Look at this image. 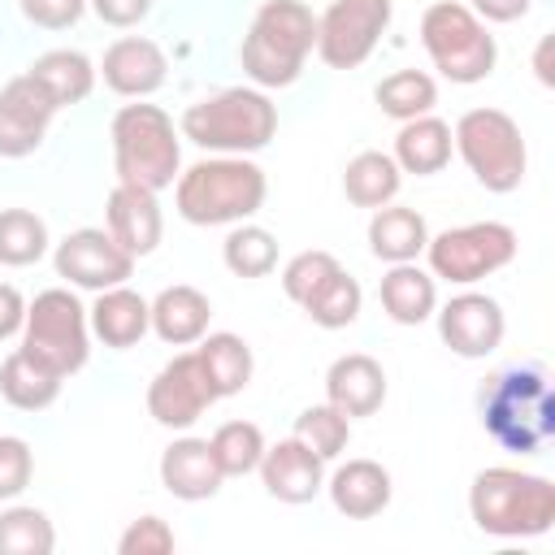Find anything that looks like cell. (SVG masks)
Masks as SVG:
<instances>
[{
	"mask_svg": "<svg viewBox=\"0 0 555 555\" xmlns=\"http://www.w3.org/2000/svg\"><path fill=\"white\" fill-rule=\"evenodd\" d=\"M56 529L39 507L0 512V555H52Z\"/></svg>",
	"mask_w": 555,
	"mask_h": 555,
	"instance_id": "d590c367",
	"label": "cell"
},
{
	"mask_svg": "<svg viewBox=\"0 0 555 555\" xmlns=\"http://www.w3.org/2000/svg\"><path fill=\"white\" fill-rule=\"evenodd\" d=\"M35 477V455L26 447V438L0 434V503L17 499Z\"/></svg>",
	"mask_w": 555,
	"mask_h": 555,
	"instance_id": "f35d334b",
	"label": "cell"
},
{
	"mask_svg": "<svg viewBox=\"0 0 555 555\" xmlns=\"http://www.w3.org/2000/svg\"><path fill=\"white\" fill-rule=\"evenodd\" d=\"M451 126L442 117H412L403 121V130L395 134V165L403 173H416V178H429V173H442L447 160H451Z\"/></svg>",
	"mask_w": 555,
	"mask_h": 555,
	"instance_id": "d4e9b609",
	"label": "cell"
},
{
	"mask_svg": "<svg viewBox=\"0 0 555 555\" xmlns=\"http://www.w3.org/2000/svg\"><path fill=\"white\" fill-rule=\"evenodd\" d=\"M468 512L481 533L538 538L555 525V486L520 468H481L468 486Z\"/></svg>",
	"mask_w": 555,
	"mask_h": 555,
	"instance_id": "3957f363",
	"label": "cell"
},
{
	"mask_svg": "<svg viewBox=\"0 0 555 555\" xmlns=\"http://www.w3.org/2000/svg\"><path fill=\"white\" fill-rule=\"evenodd\" d=\"M382 308H386V317L390 321H399V325H421V321H429L434 317V308H438V286H434V278L425 273V269H416L412 260L408 264H390V273L382 278Z\"/></svg>",
	"mask_w": 555,
	"mask_h": 555,
	"instance_id": "484cf974",
	"label": "cell"
},
{
	"mask_svg": "<svg viewBox=\"0 0 555 555\" xmlns=\"http://www.w3.org/2000/svg\"><path fill=\"white\" fill-rule=\"evenodd\" d=\"M264 195H269L264 169L247 156L195 160L186 173H178V186H173V204L191 225L247 221L251 212H260Z\"/></svg>",
	"mask_w": 555,
	"mask_h": 555,
	"instance_id": "7a4b0ae2",
	"label": "cell"
},
{
	"mask_svg": "<svg viewBox=\"0 0 555 555\" xmlns=\"http://www.w3.org/2000/svg\"><path fill=\"white\" fill-rule=\"evenodd\" d=\"M195 360L217 399L238 395L251 382V347L238 334H204L195 347Z\"/></svg>",
	"mask_w": 555,
	"mask_h": 555,
	"instance_id": "4316f807",
	"label": "cell"
},
{
	"mask_svg": "<svg viewBox=\"0 0 555 555\" xmlns=\"http://www.w3.org/2000/svg\"><path fill=\"white\" fill-rule=\"evenodd\" d=\"M43 251H48L43 217H35L30 208H4L0 212V264L26 269V264L43 260Z\"/></svg>",
	"mask_w": 555,
	"mask_h": 555,
	"instance_id": "836d02e7",
	"label": "cell"
},
{
	"mask_svg": "<svg viewBox=\"0 0 555 555\" xmlns=\"http://www.w3.org/2000/svg\"><path fill=\"white\" fill-rule=\"evenodd\" d=\"M529 4L533 0H473V13L481 22H516L529 13Z\"/></svg>",
	"mask_w": 555,
	"mask_h": 555,
	"instance_id": "ee69618b",
	"label": "cell"
},
{
	"mask_svg": "<svg viewBox=\"0 0 555 555\" xmlns=\"http://www.w3.org/2000/svg\"><path fill=\"white\" fill-rule=\"evenodd\" d=\"M425 256H429L434 278L473 286V282H481V278H490L516 260V230L503 221L455 225V230H442L438 238H429Z\"/></svg>",
	"mask_w": 555,
	"mask_h": 555,
	"instance_id": "30bf717a",
	"label": "cell"
},
{
	"mask_svg": "<svg viewBox=\"0 0 555 555\" xmlns=\"http://www.w3.org/2000/svg\"><path fill=\"white\" fill-rule=\"evenodd\" d=\"M451 139H455L464 165L473 169V178L486 191L507 195V191L520 186L529 152H525V139H520V126L503 108H468L455 121Z\"/></svg>",
	"mask_w": 555,
	"mask_h": 555,
	"instance_id": "ba28073f",
	"label": "cell"
},
{
	"mask_svg": "<svg viewBox=\"0 0 555 555\" xmlns=\"http://www.w3.org/2000/svg\"><path fill=\"white\" fill-rule=\"evenodd\" d=\"M212 403H217V395H212V386H208V377H204L195 351L173 356V360L152 377V386H147V412H152V421L165 425V429H191Z\"/></svg>",
	"mask_w": 555,
	"mask_h": 555,
	"instance_id": "5bb4252c",
	"label": "cell"
},
{
	"mask_svg": "<svg viewBox=\"0 0 555 555\" xmlns=\"http://www.w3.org/2000/svg\"><path fill=\"white\" fill-rule=\"evenodd\" d=\"M91 9H95V17L100 22H108V26H139L143 17H147V9H152V0H91Z\"/></svg>",
	"mask_w": 555,
	"mask_h": 555,
	"instance_id": "b9f144b4",
	"label": "cell"
},
{
	"mask_svg": "<svg viewBox=\"0 0 555 555\" xmlns=\"http://www.w3.org/2000/svg\"><path fill=\"white\" fill-rule=\"evenodd\" d=\"M61 382H65V377H56L52 369H43V364H39L35 356H26L22 347H17L13 356H4V364H0V395H4L13 408H22V412L52 408L56 395H61Z\"/></svg>",
	"mask_w": 555,
	"mask_h": 555,
	"instance_id": "83f0119b",
	"label": "cell"
},
{
	"mask_svg": "<svg viewBox=\"0 0 555 555\" xmlns=\"http://www.w3.org/2000/svg\"><path fill=\"white\" fill-rule=\"evenodd\" d=\"M373 95H377V104H382L386 117L412 121V117H425L438 104V82L425 69H395L390 78L377 82Z\"/></svg>",
	"mask_w": 555,
	"mask_h": 555,
	"instance_id": "4dcf8cb0",
	"label": "cell"
},
{
	"mask_svg": "<svg viewBox=\"0 0 555 555\" xmlns=\"http://www.w3.org/2000/svg\"><path fill=\"white\" fill-rule=\"evenodd\" d=\"M26 325V299L17 286L0 282V338H13Z\"/></svg>",
	"mask_w": 555,
	"mask_h": 555,
	"instance_id": "7bdbcfd3",
	"label": "cell"
},
{
	"mask_svg": "<svg viewBox=\"0 0 555 555\" xmlns=\"http://www.w3.org/2000/svg\"><path fill=\"white\" fill-rule=\"evenodd\" d=\"M56 273L82 291H108L121 286L134 273V256L117 247V238L108 230H74L56 243Z\"/></svg>",
	"mask_w": 555,
	"mask_h": 555,
	"instance_id": "4fadbf2b",
	"label": "cell"
},
{
	"mask_svg": "<svg viewBox=\"0 0 555 555\" xmlns=\"http://www.w3.org/2000/svg\"><path fill=\"white\" fill-rule=\"evenodd\" d=\"M121 555H169L173 551V529L160 516H139L121 538H117Z\"/></svg>",
	"mask_w": 555,
	"mask_h": 555,
	"instance_id": "ab89813d",
	"label": "cell"
},
{
	"mask_svg": "<svg viewBox=\"0 0 555 555\" xmlns=\"http://www.w3.org/2000/svg\"><path fill=\"white\" fill-rule=\"evenodd\" d=\"M221 468L208 451V438H173L165 451H160V486L173 494V499H186V503H199V499H212L221 490Z\"/></svg>",
	"mask_w": 555,
	"mask_h": 555,
	"instance_id": "ffe728a7",
	"label": "cell"
},
{
	"mask_svg": "<svg viewBox=\"0 0 555 555\" xmlns=\"http://www.w3.org/2000/svg\"><path fill=\"white\" fill-rule=\"evenodd\" d=\"M208 321H212V304L204 291L178 282V286H165L156 299H152V330L160 334V343L169 347H191L208 334Z\"/></svg>",
	"mask_w": 555,
	"mask_h": 555,
	"instance_id": "7402d4cb",
	"label": "cell"
},
{
	"mask_svg": "<svg viewBox=\"0 0 555 555\" xmlns=\"http://www.w3.org/2000/svg\"><path fill=\"white\" fill-rule=\"evenodd\" d=\"M325 399L343 416H373L386 403V369L364 351L338 356L325 373Z\"/></svg>",
	"mask_w": 555,
	"mask_h": 555,
	"instance_id": "d6986e66",
	"label": "cell"
},
{
	"mask_svg": "<svg viewBox=\"0 0 555 555\" xmlns=\"http://www.w3.org/2000/svg\"><path fill=\"white\" fill-rule=\"evenodd\" d=\"M429 243V225L416 208H403V204H382L373 208V221H369V251L377 260H390V264H408L425 251Z\"/></svg>",
	"mask_w": 555,
	"mask_h": 555,
	"instance_id": "cb8c5ba5",
	"label": "cell"
},
{
	"mask_svg": "<svg viewBox=\"0 0 555 555\" xmlns=\"http://www.w3.org/2000/svg\"><path fill=\"white\" fill-rule=\"evenodd\" d=\"M295 438L304 447H312L321 460H334L347 451V438H351V416H343L334 403H312L295 416Z\"/></svg>",
	"mask_w": 555,
	"mask_h": 555,
	"instance_id": "8d00e7d4",
	"label": "cell"
},
{
	"mask_svg": "<svg viewBox=\"0 0 555 555\" xmlns=\"http://www.w3.org/2000/svg\"><path fill=\"white\" fill-rule=\"evenodd\" d=\"M108 234L117 238L121 251H130L134 260L156 251L160 234H165V217H160V204H156V191H143V186H126L117 182L108 191Z\"/></svg>",
	"mask_w": 555,
	"mask_h": 555,
	"instance_id": "ac0fdd59",
	"label": "cell"
},
{
	"mask_svg": "<svg viewBox=\"0 0 555 555\" xmlns=\"http://www.w3.org/2000/svg\"><path fill=\"white\" fill-rule=\"evenodd\" d=\"M22 351L35 356L56 377H69L87 364V351H91L87 312L65 286L35 295V304L26 308V325H22Z\"/></svg>",
	"mask_w": 555,
	"mask_h": 555,
	"instance_id": "9c48e42d",
	"label": "cell"
},
{
	"mask_svg": "<svg viewBox=\"0 0 555 555\" xmlns=\"http://www.w3.org/2000/svg\"><path fill=\"white\" fill-rule=\"evenodd\" d=\"M91 330L104 347H134L152 330V304L139 291H130L126 282L108 286V291H100V299L91 308Z\"/></svg>",
	"mask_w": 555,
	"mask_h": 555,
	"instance_id": "603a6c76",
	"label": "cell"
},
{
	"mask_svg": "<svg viewBox=\"0 0 555 555\" xmlns=\"http://www.w3.org/2000/svg\"><path fill=\"white\" fill-rule=\"evenodd\" d=\"M421 43L434 61V69L451 82H481L494 69V35L486 22L455 0H438L421 13Z\"/></svg>",
	"mask_w": 555,
	"mask_h": 555,
	"instance_id": "52a82bcc",
	"label": "cell"
},
{
	"mask_svg": "<svg viewBox=\"0 0 555 555\" xmlns=\"http://www.w3.org/2000/svg\"><path fill=\"white\" fill-rule=\"evenodd\" d=\"M56 113H61V104L52 100V91L35 74L4 82L0 87V156L4 160L30 156L43 143Z\"/></svg>",
	"mask_w": 555,
	"mask_h": 555,
	"instance_id": "7c38bea8",
	"label": "cell"
},
{
	"mask_svg": "<svg viewBox=\"0 0 555 555\" xmlns=\"http://www.w3.org/2000/svg\"><path fill=\"white\" fill-rule=\"evenodd\" d=\"M390 13H395L390 0H334L317 17V56L330 69L364 65L390 26Z\"/></svg>",
	"mask_w": 555,
	"mask_h": 555,
	"instance_id": "8fae6325",
	"label": "cell"
},
{
	"mask_svg": "<svg viewBox=\"0 0 555 555\" xmlns=\"http://www.w3.org/2000/svg\"><path fill=\"white\" fill-rule=\"evenodd\" d=\"M399 182H403V169L395 165L390 152H360L347 160L343 169V191L356 208H382L399 195Z\"/></svg>",
	"mask_w": 555,
	"mask_h": 555,
	"instance_id": "f1b7e54d",
	"label": "cell"
},
{
	"mask_svg": "<svg viewBox=\"0 0 555 555\" xmlns=\"http://www.w3.org/2000/svg\"><path fill=\"white\" fill-rule=\"evenodd\" d=\"M221 260L238 278H269L278 269V238L264 225H234L221 243Z\"/></svg>",
	"mask_w": 555,
	"mask_h": 555,
	"instance_id": "d6a6232c",
	"label": "cell"
},
{
	"mask_svg": "<svg viewBox=\"0 0 555 555\" xmlns=\"http://www.w3.org/2000/svg\"><path fill=\"white\" fill-rule=\"evenodd\" d=\"M503 330H507V321H503L499 299L477 295V291H464V295L447 299L442 312H438V334H442V343H447L455 356H464V360L490 356V351L503 343Z\"/></svg>",
	"mask_w": 555,
	"mask_h": 555,
	"instance_id": "9a60e30c",
	"label": "cell"
},
{
	"mask_svg": "<svg viewBox=\"0 0 555 555\" xmlns=\"http://www.w3.org/2000/svg\"><path fill=\"white\" fill-rule=\"evenodd\" d=\"M317 48V17L304 0H264L243 39V74L256 87H291Z\"/></svg>",
	"mask_w": 555,
	"mask_h": 555,
	"instance_id": "277c9868",
	"label": "cell"
},
{
	"mask_svg": "<svg viewBox=\"0 0 555 555\" xmlns=\"http://www.w3.org/2000/svg\"><path fill=\"white\" fill-rule=\"evenodd\" d=\"M208 451H212L221 477H247L260 464V455H264V434L251 421H225L208 438Z\"/></svg>",
	"mask_w": 555,
	"mask_h": 555,
	"instance_id": "e575fe53",
	"label": "cell"
},
{
	"mask_svg": "<svg viewBox=\"0 0 555 555\" xmlns=\"http://www.w3.org/2000/svg\"><path fill=\"white\" fill-rule=\"evenodd\" d=\"M100 74H104V87H108V91L130 95V100H143V95L160 91V82H165V74H169V61H165V52H160L152 39L126 35V39H113V43L104 48Z\"/></svg>",
	"mask_w": 555,
	"mask_h": 555,
	"instance_id": "e0dca14e",
	"label": "cell"
},
{
	"mask_svg": "<svg viewBox=\"0 0 555 555\" xmlns=\"http://www.w3.org/2000/svg\"><path fill=\"white\" fill-rule=\"evenodd\" d=\"M481 425L486 434L516 455H538L555 434V395L542 364L499 369L481 386Z\"/></svg>",
	"mask_w": 555,
	"mask_h": 555,
	"instance_id": "6da1fadb",
	"label": "cell"
},
{
	"mask_svg": "<svg viewBox=\"0 0 555 555\" xmlns=\"http://www.w3.org/2000/svg\"><path fill=\"white\" fill-rule=\"evenodd\" d=\"M17 4H22L26 22H35V26H43V30H65V26H74V22L82 17V9H87V0H17Z\"/></svg>",
	"mask_w": 555,
	"mask_h": 555,
	"instance_id": "60d3db41",
	"label": "cell"
},
{
	"mask_svg": "<svg viewBox=\"0 0 555 555\" xmlns=\"http://www.w3.org/2000/svg\"><path fill=\"white\" fill-rule=\"evenodd\" d=\"M256 468H260L264 490L278 503H312L321 494V486H325V460L312 447H304L295 434L273 442V447H264Z\"/></svg>",
	"mask_w": 555,
	"mask_h": 555,
	"instance_id": "2e32d148",
	"label": "cell"
},
{
	"mask_svg": "<svg viewBox=\"0 0 555 555\" xmlns=\"http://www.w3.org/2000/svg\"><path fill=\"white\" fill-rule=\"evenodd\" d=\"M360 304H364V295H360V282L338 264L299 308L321 325V330H343V325H351L356 317H360Z\"/></svg>",
	"mask_w": 555,
	"mask_h": 555,
	"instance_id": "1f68e13d",
	"label": "cell"
},
{
	"mask_svg": "<svg viewBox=\"0 0 555 555\" xmlns=\"http://www.w3.org/2000/svg\"><path fill=\"white\" fill-rule=\"evenodd\" d=\"M113 169L117 182L143 186V191H165L178 182L182 147L173 117L156 104H126L113 117Z\"/></svg>",
	"mask_w": 555,
	"mask_h": 555,
	"instance_id": "8992f818",
	"label": "cell"
},
{
	"mask_svg": "<svg viewBox=\"0 0 555 555\" xmlns=\"http://www.w3.org/2000/svg\"><path fill=\"white\" fill-rule=\"evenodd\" d=\"M533 69H538V82H542V87L555 82V74H551V35H542V43H538V52H533Z\"/></svg>",
	"mask_w": 555,
	"mask_h": 555,
	"instance_id": "f6af8a7d",
	"label": "cell"
},
{
	"mask_svg": "<svg viewBox=\"0 0 555 555\" xmlns=\"http://www.w3.org/2000/svg\"><path fill=\"white\" fill-rule=\"evenodd\" d=\"M30 74L52 91V100H56L61 108L87 100L91 87H95V65H91L82 52H74V48H52V52H43V56L30 65Z\"/></svg>",
	"mask_w": 555,
	"mask_h": 555,
	"instance_id": "f546056e",
	"label": "cell"
},
{
	"mask_svg": "<svg viewBox=\"0 0 555 555\" xmlns=\"http://www.w3.org/2000/svg\"><path fill=\"white\" fill-rule=\"evenodd\" d=\"M334 269H338V260H334L330 251H299V256H291L286 269H282V291H286V299L304 304Z\"/></svg>",
	"mask_w": 555,
	"mask_h": 555,
	"instance_id": "74e56055",
	"label": "cell"
},
{
	"mask_svg": "<svg viewBox=\"0 0 555 555\" xmlns=\"http://www.w3.org/2000/svg\"><path fill=\"white\" fill-rule=\"evenodd\" d=\"M178 130L195 147L243 156V152L269 147V139L278 134V108L256 87H230V91H217L208 100H195L182 113V126Z\"/></svg>",
	"mask_w": 555,
	"mask_h": 555,
	"instance_id": "5b68a950",
	"label": "cell"
},
{
	"mask_svg": "<svg viewBox=\"0 0 555 555\" xmlns=\"http://www.w3.org/2000/svg\"><path fill=\"white\" fill-rule=\"evenodd\" d=\"M325 490H330V503L347 520H373L377 512H386V503L395 494L390 473L377 460H347L343 468H334Z\"/></svg>",
	"mask_w": 555,
	"mask_h": 555,
	"instance_id": "44dd1931",
	"label": "cell"
}]
</instances>
